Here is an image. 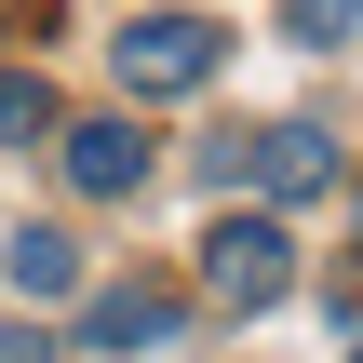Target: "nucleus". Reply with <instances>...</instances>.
Returning <instances> with one entry per match:
<instances>
[{
    "label": "nucleus",
    "instance_id": "0eeeda50",
    "mask_svg": "<svg viewBox=\"0 0 363 363\" xmlns=\"http://www.w3.org/2000/svg\"><path fill=\"white\" fill-rule=\"evenodd\" d=\"M27 135H54V81L40 67H0V148H27Z\"/></svg>",
    "mask_w": 363,
    "mask_h": 363
},
{
    "label": "nucleus",
    "instance_id": "39448f33",
    "mask_svg": "<svg viewBox=\"0 0 363 363\" xmlns=\"http://www.w3.org/2000/svg\"><path fill=\"white\" fill-rule=\"evenodd\" d=\"M256 189H269V202H323V189H337V135L269 121V135H256Z\"/></svg>",
    "mask_w": 363,
    "mask_h": 363
},
{
    "label": "nucleus",
    "instance_id": "20e7f679",
    "mask_svg": "<svg viewBox=\"0 0 363 363\" xmlns=\"http://www.w3.org/2000/svg\"><path fill=\"white\" fill-rule=\"evenodd\" d=\"M67 189L81 202H135L148 189V135L135 121H67Z\"/></svg>",
    "mask_w": 363,
    "mask_h": 363
},
{
    "label": "nucleus",
    "instance_id": "1a4fd4ad",
    "mask_svg": "<svg viewBox=\"0 0 363 363\" xmlns=\"http://www.w3.org/2000/svg\"><path fill=\"white\" fill-rule=\"evenodd\" d=\"M202 189H229V202H242V189H256V135H216V148H202Z\"/></svg>",
    "mask_w": 363,
    "mask_h": 363
},
{
    "label": "nucleus",
    "instance_id": "f03ea898",
    "mask_svg": "<svg viewBox=\"0 0 363 363\" xmlns=\"http://www.w3.org/2000/svg\"><path fill=\"white\" fill-rule=\"evenodd\" d=\"M108 67H121L135 94H202V81H216V27H202V13H135V27L108 40Z\"/></svg>",
    "mask_w": 363,
    "mask_h": 363
},
{
    "label": "nucleus",
    "instance_id": "7ed1b4c3",
    "mask_svg": "<svg viewBox=\"0 0 363 363\" xmlns=\"http://www.w3.org/2000/svg\"><path fill=\"white\" fill-rule=\"evenodd\" d=\"M175 323H189V296L175 283H81V350H175Z\"/></svg>",
    "mask_w": 363,
    "mask_h": 363
},
{
    "label": "nucleus",
    "instance_id": "6e6552de",
    "mask_svg": "<svg viewBox=\"0 0 363 363\" xmlns=\"http://www.w3.org/2000/svg\"><path fill=\"white\" fill-rule=\"evenodd\" d=\"M350 27H363V0H283V40L296 54H350Z\"/></svg>",
    "mask_w": 363,
    "mask_h": 363
},
{
    "label": "nucleus",
    "instance_id": "9b49d317",
    "mask_svg": "<svg viewBox=\"0 0 363 363\" xmlns=\"http://www.w3.org/2000/svg\"><path fill=\"white\" fill-rule=\"evenodd\" d=\"M350 363H363V350H350Z\"/></svg>",
    "mask_w": 363,
    "mask_h": 363
},
{
    "label": "nucleus",
    "instance_id": "9d476101",
    "mask_svg": "<svg viewBox=\"0 0 363 363\" xmlns=\"http://www.w3.org/2000/svg\"><path fill=\"white\" fill-rule=\"evenodd\" d=\"M0 363H54V350H40V337H13V323H0Z\"/></svg>",
    "mask_w": 363,
    "mask_h": 363
},
{
    "label": "nucleus",
    "instance_id": "423d86ee",
    "mask_svg": "<svg viewBox=\"0 0 363 363\" xmlns=\"http://www.w3.org/2000/svg\"><path fill=\"white\" fill-rule=\"evenodd\" d=\"M0 269H13V296H81V242L67 229H13Z\"/></svg>",
    "mask_w": 363,
    "mask_h": 363
},
{
    "label": "nucleus",
    "instance_id": "f257e3e1",
    "mask_svg": "<svg viewBox=\"0 0 363 363\" xmlns=\"http://www.w3.org/2000/svg\"><path fill=\"white\" fill-rule=\"evenodd\" d=\"M202 296H216V310H283V296H296V229H283V216H229V229L202 242Z\"/></svg>",
    "mask_w": 363,
    "mask_h": 363
}]
</instances>
